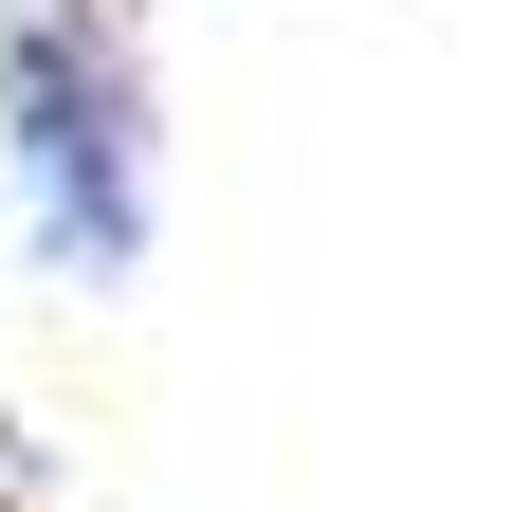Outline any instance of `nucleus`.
<instances>
[{"mask_svg":"<svg viewBox=\"0 0 512 512\" xmlns=\"http://www.w3.org/2000/svg\"><path fill=\"white\" fill-rule=\"evenodd\" d=\"M0 202L37 275L128 293L165 238V74L147 0H0Z\"/></svg>","mask_w":512,"mask_h":512,"instance_id":"f257e3e1","label":"nucleus"}]
</instances>
